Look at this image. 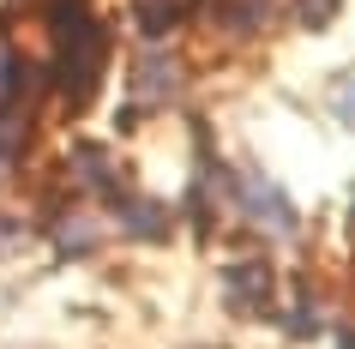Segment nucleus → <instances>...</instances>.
Masks as SVG:
<instances>
[{"label":"nucleus","mask_w":355,"mask_h":349,"mask_svg":"<svg viewBox=\"0 0 355 349\" xmlns=\"http://www.w3.org/2000/svg\"><path fill=\"white\" fill-rule=\"evenodd\" d=\"M295 12H301V24H325L337 12V0H295Z\"/></svg>","instance_id":"4"},{"label":"nucleus","mask_w":355,"mask_h":349,"mask_svg":"<svg viewBox=\"0 0 355 349\" xmlns=\"http://www.w3.org/2000/svg\"><path fill=\"white\" fill-rule=\"evenodd\" d=\"M229 295H235V307H259L265 295H271V271H265L259 259H247L241 271H229Z\"/></svg>","instance_id":"3"},{"label":"nucleus","mask_w":355,"mask_h":349,"mask_svg":"<svg viewBox=\"0 0 355 349\" xmlns=\"http://www.w3.org/2000/svg\"><path fill=\"white\" fill-rule=\"evenodd\" d=\"M73 169H78V181L85 187H96V193H109V199H121V175H114V163H109V151H73Z\"/></svg>","instance_id":"2"},{"label":"nucleus","mask_w":355,"mask_h":349,"mask_svg":"<svg viewBox=\"0 0 355 349\" xmlns=\"http://www.w3.org/2000/svg\"><path fill=\"white\" fill-rule=\"evenodd\" d=\"M49 24H55V85L67 96V109H85L103 85V67H109V31L85 12V0H55L49 6Z\"/></svg>","instance_id":"1"},{"label":"nucleus","mask_w":355,"mask_h":349,"mask_svg":"<svg viewBox=\"0 0 355 349\" xmlns=\"http://www.w3.org/2000/svg\"><path fill=\"white\" fill-rule=\"evenodd\" d=\"M343 343H349V349H355V337H343Z\"/></svg>","instance_id":"6"},{"label":"nucleus","mask_w":355,"mask_h":349,"mask_svg":"<svg viewBox=\"0 0 355 349\" xmlns=\"http://www.w3.org/2000/svg\"><path fill=\"white\" fill-rule=\"evenodd\" d=\"M37 6H55V0H37Z\"/></svg>","instance_id":"5"}]
</instances>
